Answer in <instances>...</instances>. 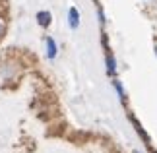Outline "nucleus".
<instances>
[{
	"mask_svg": "<svg viewBox=\"0 0 157 153\" xmlns=\"http://www.w3.org/2000/svg\"><path fill=\"white\" fill-rule=\"evenodd\" d=\"M47 56H49L51 60L56 56V52H58V47H56V43H54V39L52 37H47Z\"/></svg>",
	"mask_w": 157,
	"mask_h": 153,
	"instance_id": "f03ea898",
	"label": "nucleus"
},
{
	"mask_svg": "<svg viewBox=\"0 0 157 153\" xmlns=\"http://www.w3.org/2000/svg\"><path fill=\"white\" fill-rule=\"evenodd\" d=\"M114 87H117V91H118V95H120V99H126L124 97V89H122V85H120V82H114Z\"/></svg>",
	"mask_w": 157,
	"mask_h": 153,
	"instance_id": "39448f33",
	"label": "nucleus"
},
{
	"mask_svg": "<svg viewBox=\"0 0 157 153\" xmlns=\"http://www.w3.org/2000/svg\"><path fill=\"white\" fill-rule=\"evenodd\" d=\"M51 20H52L51 12H39V14H37V23H39L41 27H49L51 25Z\"/></svg>",
	"mask_w": 157,
	"mask_h": 153,
	"instance_id": "7ed1b4c3",
	"label": "nucleus"
},
{
	"mask_svg": "<svg viewBox=\"0 0 157 153\" xmlns=\"http://www.w3.org/2000/svg\"><path fill=\"white\" fill-rule=\"evenodd\" d=\"M2 33H4V21L0 20V35H2Z\"/></svg>",
	"mask_w": 157,
	"mask_h": 153,
	"instance_id": "423d86ee",
	"label": "nucleus"
},
{
	"mask_svg": "<svg viewBox=\"0 0 157 153\" xmlns=\"http://www.w3.org/2000/svg\"><path fill=\"white\" fill-rule=\"evenodd\" d=\"M68 23L72 29H78V25H80V12H78L74 6L68 10Z\"/></svg>",
	"mask_w": 157,
	"mask_h": 153,
	"instance_id": "f257e3e1",
	"label": "nucleus"
},
{
	"mask_svg": "<svg viewBox=\"0 0 157 153\" xmlns=\"http://www.w3.org/2000/svg\"><path fill=\"white\" fill-rule=\"evenodd\" d=\"M136 153H138V151H136Z\"/></svg>",
	"mask_w": 157,
	"mask_h": 153,
	"instance_id": "6e6552de",
	"label": "nucleus"
},
{
	"mask_svg": "<svg viewBox=\"0 0 157 153\" xmlns=\"http://www.w3.org/2000/svg\"><path fill=\"white\" fill-rule=\"evenodd\" d=\"M107 72H109V74H114V58H113V54L111 52H109L107 54Z\"/></svg>",
	"mask_w": 157,
	"mask_h": 153,
	"instance_id": "20e7f679",
	"label": "nucleus"
},
{
	"mask_svg": "<svg viewBox=\"0 0 157 153\" xmlns=\"http://www.w3.org/2000/svg\"><path fill=\"white\" fill-rule=\"evenodd\" d=\"M155 54H157V45H155Z\"/></svg>",
	"mask_w": 157,
	"mask_h": 153,
	"instance_id": "0eeeda50",
	"label": "nucleus"
}]
</instances>
